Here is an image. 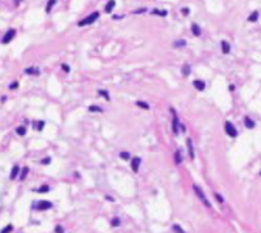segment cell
I'll return each mask as SVG.
<instances>
[{"instance_id":"obj_34","label":"cell","mask_w":261,"mask_h":233,"mask_svg":"<svg viewBox=\"0 0 261 233\" xmlns=\"http://www.w3.org/2000/svg\"><path fill=\"white\" fill-rule=\"evenodd\" d=\"M17 86H19V84H17V81H14V83H11V84H9V89H11V90H16V89H17Z\"/></svg>"},{"instance_id":"obj_26","label":"cell","mask_w":261,"mask_h":233,"mask_svg":"<svg viewBox=\"0 0 261 233\" xmlns=\"http://www.w3.org/2000/svg\"><path fill=\"white\" fill-rule=\"evenodd\" d=\"M48 191H50V188L47 185H42L41 188H37V193H48Z\"/></svg>"},{"instance_id":"obj_4","label":"cell","mask_w":261,"mask_h":233,"mask_svg":"<svg viewBox=\"0 0 261 233\" xmlns=\"http://www.w3.org/2000/svg\"><path fill=\"white\" fill-rule=\"evenodd\" d=\"M14 36H16V30L14 28H9L6 33L3 34V37H2V44H8V42H11L14 39Z\"/></svg>"},{"instance_id":"obj_33","label":"cell","mask_w":261,"mask_h":233,"mask_svg":"<svg viewBox=\"0 0 261 233\" xmlns=\"http://www.w3.org/2000/svg\"><path fill=\"white\" fill-rule=\"evenodd\" d=\"M215 197H216V200H218V202H219V204H222V202H224V199H222V196H221V194L215 193Z\"/></svg>"},{"instance_id":"obj_3","label":"cell","mask_w":261,"mask_h":233,"mask_svg":"<svg viewBox=\"0 0 261 233\" xmlns=\"http://www.w3.org/2000/svg\"><path fill=\"white\" fill-rule=\"evenodd\" d=\"M193 188H194V193H196V194H198V197H199L200 200H202V204H204V205H207V207H210V202H208V200H207V197H205V194H204V191H202V190H200V187H198V185H194Z\"/></svg>"},{"instance_id":"obj_37","label":"cell","mask_w":261,"mask_h":233,"mask_svg":"<svg viewBox=\"0 0 261 233\" xmlns=\"http://www.w3.org/2000/svg\"><path fill=\"white\" fill-rule=\"evenodd\" d=\"M145 11H146V8H140L137 11H132V14H140V13H145Z\"/></svg>"},{"instance_id":"obj_6","label":"cell","mask_w":261,"mask_h":233,"mask_svg":"<svg viewBox=\"0 0 261 233\" xmlns=\"http://www.w3.org/2000/svg\"><path fill=\"white\" fill-rule=\"evenodd\" d=\"M51 207H53V204L48 202V200H42V202H39L37 205H33V208H37V210H48Z\"/></svg>"},{"instance_id":"obj_24","label":"cell","mask_w":261,"mask_h":233,"mask_svg":"<svg viewBox=\"0 0 261 233\" xmlns=\"http://www.w3.org/2000/svg\"><path fill=\"white\" fill-rule=\"evenodd\" d=\"M89 110H90V112H103L101 107H100V106H95V104L89 106Z\"/></svg>"},{"instance_id":"obj_19","label":"cell","mask_w":261,"mask_h":233,"mask_svg":"<svg viewBox=\"0 0 261 233\" xmlns=\"http://www.w3.org/2000/svg\"><path fill=\"white\" fill-rule=\"evenodd\" d=\"M56 5V0H48V3H47V6H45V11L47 13H50L51 11V8Z\"/></svg>"},{"instance_id":"obj_21","label":"cell","mask_w":261,"mask_h":233,"mask_svg":"<svg viewBox=\"0 0 261 233\" xmlns=\"http://www.w3.org/2000/svg\"><path fill=\"white\" fill-rule=\"evenodd\" d=\"M16 134L17 135H25L26 134V128L25 126H19L17 129H16Z\"/></svg>"},{"instance_id":"obj_25","label":"cell","mask_w":261,"mask_h":233,"mask_svg":"<svg viewBox=\"0 0 261 233\" xmlns=\"http://www.w3.org/2000/svg\"><path fill=\"white\" fill-rule=\"evenodd\" d=\"M120 157H121L123 160H129L130 159V154L126 152V151H123V152H120Z\"/></svg>"},{"instance_id":"obj_17","label":"cell","mask_w":261,"mask_h":233,"mask_svg":"<svg viewBox=\"0 0 261 233\" xmlns=\"http://www.w3.org/2000/svg\"><path fill=\"white\" fill-rule=\"evenodd\" d=\"M258 17H260V13H258V11H253V13L247 17V20H249V22H257Z\"/></svg>"},{"instance_id":"obj_42","label":"cell","mask_w":261,"mask_h":233,"mask_svg":"<svg viewBox=\"0 0 261 233\" xmlns=\"http://www.w3.org/2000/svg\"><path fill=\"white\" fill-rule=\"evenodd\" d=\"M20 2H22V0H14V3H16V5H19Z\"/></svg>"},{"instance_id":"obj_43","label":"cell","mask_w":261,"mask_h":233,"mask_svg":"<svg viewBox=\"0 0 261 233\" xmlns=\"http://www.w3.org/2000/svg\"><path fill=\"white\" fill-rule=\"evenodd\" d=\"M260 174H261V172H260Z\"/></svg>"},{"instance_id":"obj_20","label":"cell","mask_w":261,"mask_h":233,"mask_svg":"<svg viewBox=\"0 0 261 233\" xmlns=\"http://www.w3.org/2000/svg\"><path fill=\"white\" fill-rule=\"evenodd\" d=\"M28 171H30V170H28V166H24V168H22V171H20V176H19V177H20V180H24V179L26 177V174H28Z\"/></svg>"},{"instance_id":"obj_15","label":"cell","mask_w":261,"mask_h":233,"mask_svg":"<svg viewBox=\"0 0 261 233\" xmlns=\"http://www.w3.org/2000/svg\"><path fill=\"white\" fill-rule=\"evenodd\" d=\"M244 123H246V126H247L249 129H253V128H255V121H253L250 117H244Z\"/></svg>"},{"instance_id":"obj_36","label":"cell","mask_w":261,"mask_h":233,"mask_svg":"<svg viewBox=\"0 0 261 233\" xmlns=\"http://www.w3.org/2000/svg\"><path fill=\"white\" fill-rule=\"evenodd\" d=\"M62 70H64L65 73H68V72H70V67L67 66V64H62Z\"/></svg>"},{"instance_id":"obj_41","label":"cell","mask_w":261,"mask_h":233,"mask_svg":"<svg viewBox=\"0 0 261 233\" xmlns=\"http://www.w3.org/2000/svg\"><path fill=\"white\" fill-rule=\"evenodd\" d=\"M106 200H109V202H113V197H111V196H106Z\"/></svg>"},{"instance_id":"obj_31","label":"cell","mask_w":261,"mask_h":233,"mask_svg":"<svg viewBox=\"0 0 261 233\" xmlns=\"http://www.w3.org/2000/svg\"><path fill=\"white\" fill-rule=\"evenodd\" d=\"M111 224H112V227H118V225H120V219H118V218H113Z\"/></svg>"},{"instance_id":"obj_2","label":"cell","mask_w":261,"mask_h":233,"mask_svg":"<svg viewBox=\"0 0 261 233\" xmlns=\"http://www.w3.org/2000/svg\"><path fill=\"white\" fill-rule=\"evenodd\" d=\"M224 129H225V134L228 135V137H232V138L238 137V131H236V128L233 126V124H232L230 121H225V123H224Z\"/></svg>"},{"instance_id":"obj_13","label":"cell","mask_w":261,"mask_h":233,"mask_svg":"<svg viewBox=\"0 0 261 233\" xmlns=\"http://www.w3.org/2000/svg\"><path fill=\"white\" fill-rule=\"evenodd\" d=\"M191 31H193V34L198 36V37L202 34V30H200V26H199L198 24H193V25H191Z\"/></svg>"},{"instance_id":"obj_39","label":"cell","mask_w":261,"mask_h":233,"mask_svg":"<svg viewBox=\"0 0 261 233\" xmlns=\"http://www.w3.org/2000/svg\"><path fill=\"white\" fill-rule=\"evenodd\" d=\"M188 13H190L188 8H182V14H183V16H188Z\"/></svg>"},{"instance_id":"obj_22","label":"cell","mask_w":261,"mask_h":233,"mask_svg":"<svg viewBox=\"0 0 261 233\" xmlns=\"http://www.w3.org/2000/svg\"><path fill=\"white\" fill-rule=\"evenodd\" d=\"M135 104H137L138 107H141V109H149V104H148V103H145V101H140V100H138Z\"/></svg>"},{"instance_id":"obj_16","label":"cell","mask_w":261,"mask_h":233,"mask_svg":"<svg viewBox=\"0 0 261 233\" xmlns=\"http://www.w3.org/2000/svg\"><path fill=\"white\" fill-rule=\"evenodd\" d=\"M19 170H20V168H19V165H14V166H13V170H11L9 179H16V177H17V174H19Z\"/></svg>"},{"instance_id":"obj_5","label":"cell","mask_w":261,"mask_h":233,"mask_svg":"<svg viewBox=\"0 0 261 233\" xmlns=\"http://www.w3.org/2000/svg\"><path fill=\"white\" fill-rule=\"evenodd\" d=\"M171 112H173V132L174 134H179V129H180V124H179V120H177V113L176 110L171 107Z\"/></svg>"},{"instance_id":"obj_7","label":"cell","mask_w":261,"mask_h":233,"mask_svg":"<svg viewBox=\"0 0 261 233\" xmlns=\"http://www.w3.org/2000/svg\"><path fill=\"white\" fill-rule=\"evenodd\" d=\"M140 163H141V159H140V157H134V159L130 160V168H132L134 172H138Z\"/></svg>"},{"instance_id":"obj_38","label":"cell","mask_w":261,"mask_h":233,"mask_svg":"<svg viewBox=\"0 0 261 233\" xmlns=\"http://www.w3.org/2000/svg\"><path fill=\"white\" fill-rule=\"evenodd\" d=\"M44 124H45L44 121H39V123H37V129H39V131H42V129H44Z\"/></svg>"},{"instance_id":"obj_30","label":"cell","mask_w":261,"mask_h":233,"mask_svg":"<svg viewBox=\"0 0 261 233\" xmlns=\"http://www.w3.org/2000/svg\"><path fill=\"white\" fill-rule=\"evenodd\" d=\"M50 162H51L50 157H45V159H42V160H41V163H42V165H50Z\"/></svg>"},{"instance_id":"obj_11","label":"cell","mask_w":261,"mask_h":233,"mask_svg":"<svg viewBox=\"0 0 261 233\" xmlns=\"http://www.w3.org/2000/svg\"><path fill=\"white\" fill-rule=\"evenodd\" d=\"M221 48H222V53H224V55H228V53H230V44H228L227 41L221 42Z\"/></svg>"},{"instance_id":"obj_9","label":"cell","mask_w":261,"mask_h":233,"mask_svg":"<svg viewBox=\"0 0 261 233\" xmlns=\"http://www.w3.org/2000/svg\"><path fill=\"white\" fill-rule=\"evenodd\" d=\"M187 146H188V152H190V160H194V148L191 138H187Z\"/></svg>"},{"instance_id":"obj_12","label":"cell","mask_w":261,"mask_h":233,"mask_svg":"<svg viewBox=\"0 0 261 233\" xmlns=\"http://www.w3.org/2000/svg\"><path fill=\"white\" fill-rule=\"evenodd\" d=\"M113 8H115V0H109V2L106 3V6H104V11L106 13H112Z\"/></svg>"},{"instance_id":"obj_40","label":"cell","mask_w":261,"mask_h":233,"mask_svg":"<svg viewBox=\"0 0 261 233\" xmlns=\"http://www.w3.org/2000/svg\"><path fill=\"white\" fill-rule=\"evenodd\" d=\"M228 90H230V92H233V90H235V86H233V84H230V86H228Z\"/></svg>"},{"instance_id":"obj_35","label":"cell","mask_w":261,"mask_h":233,"mask_svg":"<svg viewBox=\"0 0 261 233\" xmlns=\"http://www.w3.org/2000/svg\"><path fill=\"white\" fill-rule=\"evenodd\" d=\"M54 232H56V233H64V229H62L61 225H56V227H54Z\"/></svg>"},{"instance_id":"obj_29","label":"cell","mask_w":261,"mask_h":233,"mask_svg":"<svg viewBox=\"0 0 261 233\" xmlns=\"http://www.w3.org/2000/svg\"><path fill=\"white\" fill-rule=\"evenodd\" d=\"M11 230H13V225H11V224H8L6 227H3V230H2V233H9Z\"/></svg>"},{"instance_id":"obj_14","label":"cell","mask_w":261,"mask_h":233,"mask_svg":"<svg viewBox=\"0 0 261 233\" xmlns=\"http://www.w3.org/2000/svg\"><path fill=\"white\" fill-rule=\"evenodd\" d=\"M151 14H154V16H160V17H165V16H168V11H166V9H152Z\"/></svg>"},{"instance_id":"obj_32","label":"cell","mask_w":261,"mask_h":233,"mask_svg":"<svg viewBox=\"0 0 261 233\" xmlns=\"http://www.w3.org/2000/svg\"><path fill=\"white\" fill-rule=\"evenodd\" d=\"M185 44H187L185 41H177V42H174V47H183Z\"/></svg>"},{"instance_id":"obj_8","label":"cell","mask_w":261,"mask_h":233,"mask_svg":"<svg viewBox=\"0 0 261 233\" xmlns=\"http://www.w3.org/2000/svg\"><path fill=\"white\" fill-rule=\"evenodd\" d=\"M193 86H194V89H198L199 92L205 90V83H204L202 79H194L193 81Z\"/></svg>"},{"instance_id":"obj_28","label":"cell","mask_w":261,"mask_h":233,"mask_svg":"<svg viewBox=\"0 0 261 233\" xmlns=\"http://www.w3.org/2000/svg\"><path fill=\"white\" fill-rule=\"evenodd\" d=\"M173 230L176 232V233H185V232H183V230H182V229H180V227H179L177 224H174V225H173Z\"/></svg>"},{"instance_id":"obj_23","label":"cell","mask_w":261,"mask_h":233,"mask_svg":"<svg viewBox=\"0 0 261 233\" xmlns=\"http://www.w3.org/2000/svg\"><path fill=\"white\" fill-rule=\"evenodd\" d=\"M182 163V155H180V149L176 151V165H180Z\"/></svg>"},{"instance_id":"obj_10","label":"cell","mask_w":261,"mask_h":233,"mask_svg":"<svg viewBox=\"0 0 261 233\" xmlns=\"http://www.w3.org/2000/svg\"><path fill=\"white\" fill-rule=\"evenodd\" d=\"M25 73H26V75H31V76H33V75H39L41 70L37 68V67H26V68H25Z\"/></svg>"},{"instance_id":"obj_27","label":"cell","mask_w":261,"mask_h":233,"mask_svg":"<svg viewBox=\"0 0 261 233\" xmlns=\"http://www.w3.org/2000/svg\"><path fill=\"white\" fill-rule=\"evenodd\" d=\"M98 93H100L101 96H104V98H106L107 101H109V98H111V96H109V93H107V92H106V90H103V89H100V90H98Z\"/></svg>"},{"instance_id":"obj_18","label":"cell","mask_w":261,"mask_h":233,"mask_svg":"<svg viewBox=\"0 0 261 233\" xmlns=\"http://www.w3.org/2000/svg\"><path fill=\"white\" fill-rule=\"evenodd\" d=\"M190 72H191V68H190V64H183V67H182V75H183V76H190Z\"/></svg>"},{"instance_id":"obj_1","label":"cell","mask_w":261,"mask_h":233,"mask_svg":"<svg viewBox=\"0 0 261 233\" xmlns=\"http://www.w3.org/2000/svg\"><path fill=\"white\" fill-rule=\"evenodd\" d=\"M100 17V13L98 11H95V13H90L89 16H87L86 19H83V20H79L78 22V26H86V25H92L95 22V20Z\"/></svg>"}]
</instances>
